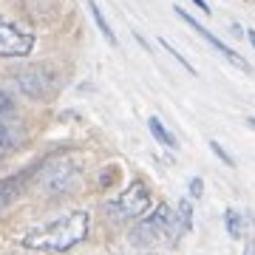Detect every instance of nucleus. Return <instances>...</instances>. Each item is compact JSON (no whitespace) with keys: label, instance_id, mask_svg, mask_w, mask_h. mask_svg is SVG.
<instances>
[{"label":"nucleus","instance_id":"9d476101","mask_svg":"<svg viewBox=\"0 0 255 255\" xmlns=\"http://www.w3.org/2000/svg\"><path fill=\"white\" fill-rule=\"evenodd\" d=\"M224 227H227V236L233 238V241H241L244 233H247V221L236 207H227L224 210Z\"/></svg>","mask_w":255,"mask_h":255},{"label":"nucleus","instance_id":"423d86ee","mask_svg":"<svg viewBox=\"0 0 255 255\" xmlns=\"http://www.w3.org/2000/svg\"><path fill=\"white\" fill-rule=\"evenodd\" d=\"M14 82H17V88L26 97H31V100H46V97H51V94L57 91V80L54 74L46 71L43 65H34V68H28V71L17 74L14 77Z\"/></svg>","mask_w":255,"mask_h":255},{"label":"nucleus","instance_id":"6ab92c4d","mask_svg":"<svg viewBox=\"0 0 255 255\" xmlns=\"http://www.w3.org/2000/svg\"><path fill=\"white\" fill-rule=\"evenodd\" d=\"M247 37H250V46L255 48V28H250V31H247Z\"/></svg>","mask_w":255,"mask_h":255},{"label":"nucleus","instance_id":"dca6fc26","mask_svg":"<svg viewBox=\"0 0 255 255\" xmlns=\"http://www.w3.org/2000/svg\"><path fill=\"white\" fill-rule=\"evenodd\" d=\"M0 114H14V102H11V97L3 88H0Z\"/></svg>","mask_w":255,"mask_h":255},{"label":"nucleus","instance_id":"aec40b11","mask_svg":"<svg viewBox=\"0 0 255 255\" xmlns=\"http://www.w3.org/2000/svg\"><path fill=\"white\" fill-rule=\"evenodd\" d=\"M247 125H250V128H255V119H247Z\"/></svg>","mask_w":255,"mask_h":255},{"label":"nucleus","instance_id":"f257e3e1","mask_svg":"<svg viewBox=\"0 0 255 255\" xmlns=\"http://www.w3.org/2000/svg\"><path fill=\"white\" fill-rule=\"evenodd\" d=\"M91 233V216L85 210L65 213L48 224H37L20 236V247L34 253H68L77 244H82Z\"/></svg>","mask_w":255,"mask_h":255},{"label":"nucleus","instance_id":"1a4fd4ad","mask_svg":"<svg viewBox=\"0 0 255 255\" xmlns=\"http://www.w3.org/2000/svg\"><path fill=\"white\" fill-rule=\"evenodd\" d=\"M26 139V130L17 125L11 114H0V150H11Z\"/></svg>","mask_w":255,"mask_h":255},{"label":"nucleus","instance_id":"f03ea898","mask_svg":"<svg viewBox=\"0 0 255 255\" xmlns=\"http://www.w3.org/2000/svg\"><path fill=\"white\" fill-rule=\"evenodd\" d=\"M184 233L176 221V213L167 204H156L142 221H136V227L130 230V244L133 247H156V244H173Z\"/></svg>","mask_w":255,"mask_h":255},{"label":"nucleus","instance_id":"4be33fe9","mask_svg":"<svg viewBox=\"0 0 255 255\" xmlns=\"http://www.w3.org/2000/svg\"><path fill=\"white\" fill-rule=\"evenodd\" d=\"M253 224H255V216H253Z\"/></svg>","mask_w":255,"mask_h":255},{"label":"nucleus","instance_id":"39448f33","mask_svg":"<svg viewBox=\"0 0 255 255\" xmlns=\"http://www.w3.org/2000/svg\"><path fill=\"white\" fill-rule=\"evenodd\" d=\"M37 182H40V190L48 193V196L65 193L71 190L74 182H77V167L68 159H51L48 164H43V176Z\"/></svg>","mask_w":255,"mask_h":255},{"label":"nucleus","instance_id":"412c9836","mask_svg":"<svg viewBox=\"0 0 255 255\" xmlns=\"http://www.w3.org/2000/svg\"><path fill=\"white\" fill-rule=\"evenodd\" d=\"M247 255H255V253H253V247H250V253H247Z\"/></svg>","mask_w":255,"mask_h":255},{"label":"nucleus","instance_id":"6e6552de","mask_svg":"<svg viewBox=\"0 0 255 255\" xmlns=\"http://www.w3.org/2000/svg\"><path fill=\"white\" fill-rule=\"evenodd\" d=\"M28 176L31 173H14V176H9V179H0V213L9 210L11 204L20 199V193L26 187Z\"/></svg>","mask_w":255,"mask_h":255},{"label":"nucleus","instance_id":"9b49d317","mask_svg":"<svg viewBox=\"0 0 255 255\" xmlns=\"http://www.w3.org/2000/svg\"><path fill=\"white\" fill-rule=\"evenodd\" d=\"M147 128H150V133H153V139L159 142V145L170 147V150H173V147L179 145L173 133H170V130H167V128L162 125V119H159V117H150V119H147Z\"/></svg>","mask_w":255,"mask_h":255},{"label":"nucleus","instance_id":"f8f14e48","mask_svg":"<svg viewBox=\"0 0 255 255\" xmlns=\"http://www.w3.org/2000/svg\"><path fill=\"white\" fill-rule=\"evenodd\" d=\"M88 9H91V17H94V23H97V28L102 31V37L108 40L111 46H117V34H114V28L108 26V20H105V14H102L100 3H97V0H88Z\"/></svg>","mask_w":255,"mask_h":255},{"label":"nucleus","instance_id":"ddd939ff","mask_svg":"<svg viewBox=\"0 0 255 255\" xmlns=\"http://www.w3.org/2000/svg\"><path fill=\"white\" fill-rule=\"evenodd\" d=\"M176 221H179L182 233H190L193 230V201L190 199L179 201V207H176Z\"/></svg>","mask_w":255,"mask_h":255},{"label":"nucleus","instance_id":"7ed1b4c3","mask_svg":"<svg viewBox=\"0 0 255 255\" xmlns=\"http://www.w3.org/2000/svg\"><path fill=\"white\" fill-rule=\"evenodd\" d=\"M150 210V190L145 182H130L114 201L105 204V216L114 221H136Z\"/></svg>","mask_w":255,"mask_h":255},{"label":"nucleus","instance_id":"4468645a","mask_svg":"<svg viewBox=\"0 0 255 255\" xmlns=\"http://www.w3.org/2000/svg\"><path fill=\"white\" fill-rule=\"evenodd\" d=\"M159 46H162L164 51H167V54H173L176 60H179V63H182V68H184V71H187V74H193V77H196V68H193V65H190V63H187V60H184V57H182V51H176V48L170 46V43H167V40H159Z\"/></svg>","mask_w":255,"mask_h":255},{"label":"nucleus","instance_id":"2eb2a0df","mask_svg":"<svg viewBox=\"0 0 255 255\" xmlns=\"http://www.w3.org/2000/svg\"><path fill=\"white\" fill-rule=\"evenodd\" d=\"M210 150H213V153L219 156V159H221V162H224V164H227V167H236V159H233V156H230L227 150H224V147H221L219 142H216V139L210 142Z\"/></svg>","mask_w":255,"mask_h":255},{"label":"nucleus","instance_id":"20e7f679","mask_svg":"<svg viewBox=\"0 0 255 255\" xmlns=\"http://www.w3.org/2000/svg\"><path fill=\"white\" fill-rule=\"evenodd\" d=\"M34 48V31L14 20L0 17V57H28Z\"/></svg>","mask_w":255,"mask_h":255},{"label":"nucleus","instance_id":"f3484780","mask_svg":"<svg viewBox=\"0 0 255 255\" xmlns=\"http://www.w3.org/2000/svg\"><path fill=\"white\" fill-rule=\"evenodd\" d=\"M204 196V182H201L199 176H193L190 179V199H201Z\"/></svg>","mask_w":255,"mask_h":255},{"label":"nucleus","instance_id":"a211bd4d","mask_svg":"<svg viewBox=\"0 0 255 255\" xmlns=\"http://www.w3.org/2000/svg\"><path fill=\"white\" fill-rule=\"evenodd\" d=\"M193 3H196V6H199V9L204 11V14H210V6H207V0H193Z\"/></svg>","mask_w":255,"mask_h":255},{"label":"nucleus","instance_id":"0eeeda50","mask_svg":"<svg viewBox=\"0 0 255 255\" xmlns=\"http://www.w3.org/2000/svg\"><path fill=\"white\" fill-rule=\"evenodd\" d=\"M173 11H176V14H179V17H182L184 23H187V26H190V28H193V31H196L199 37H204V40H207V43H210L213 48H216L219 54H224V57H227L230 63H236L238 68H241V71H253V68H250V63H247L244 57H241V54H236V51H233L230 46H224V43H221V40H219L216 34H213L210 28H204V26H201V23H199L196 17H190V14H187V11L182 9V6H173Z\"/></svg>","mask_w":255,"mask_h":255}]
</instances>
